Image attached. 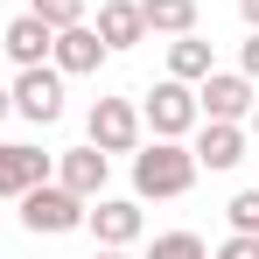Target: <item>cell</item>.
I'll return each instance as SVG.
<instances>
[{"label":"cell","mask_w":259,"mask_h":259,"mask_svg":"<svg viewBox=\"0 0 259 259\" xmlns=\"http://www.w3.org/2000/svg\"><path fill=\"white\" fill-rule=\"evenodd\" d=\"M140 126H154V140H182V133L196 126V91L182 84V77H161V84L147 91V105H140Z\"/></svg>","instance_id":"cell-3"},{"label":"cell","mask_w":259,"mask_h":259,"mask_svg":"<svg viewBox=\"0 0 259 259\" xmlns=\"http://www.w3.org/2000/svg\"><path fill=\"white\" fill-rule=\"evenodd\" d=\"M238 63H245V77H259V28H252V42H245V56H238Z\"/></svg>","instance_id":"cell-20"},{"label":"cell","mask_w":259,"mask_h":259,"mask_svg":"<svg viewBox=\"0 0 259 259\" xmlns=\"http://www.w3.org/2000/svg\"><path fill=\"white\" fill-rule=\"evenodd\" d=\"M245 119H252V133H259V98H252V112H245Z\"/></svg>","instance_id":"cell-24"},{"label":"cell","mask_w":259,"mask_h":259,"mask_svg":"<svg viewBox=\"0 0 259 259\" xmlns=\"http://www.w3.org/2000/svg\"><path fill=\"white\" fill-rule=\"evenodd\" d=\"M189 154H196V168H238V161H245V126H238V119H210V126L196 133Z\"/></svg>","instance_id":"cell-9"},{"label":"cell","mask_w":259,"mask_h":259,"mask_svg":"<svg viewBox=\"0 0 259 259\" xmlns=\"http://www.w3.org/2000/svg\"><path fill=\"white\" fill-rule=\"evenodd\" d=\"M49 42H56V28H49V21H35V14H14V21L0 28V49H7L21 70H28V63H42Z\"/></svg>","instance_id":"cell-12"},{"label":"cell","mask_w":259,"mask_h":259,"mask_svg":"<svg viewBox=\"0 0 259 259\" xmlns=\"http://www.w3.org/2000/svg\"><path fill=\"white\" fill-rule=\"evenodd\" d=\"M84 224L98 231V245H133L140 238V203L133 196H98V210H84Z\"/></svg>","instance_id":"cell-10"},{"label":"cell","mask_w":259,"mask_h":259,"mask_svg":"<svg viewBox=\"0 0 259 259\" xmlns=\"http://www.w3.org/2000/svg\"><path fill=\"white\" fill-rule=\"evenodd\" d=\"M217 63H210V42L189 28V35H175L168 42V77H182V84H196V77H210Z\"/></svg>","instance_id":"cell-14"},{"label":"cell","mask_w":259,"mask_h":259,"mask_svg":"<svg viewBox=\"0 0 259 259\" xmlns=\"http://www.w3.org/2000/svg\"><path fill=\"white\" fill-rule=\"evenodd\" d=\"M140 21L154 35H189L196 28V0H140Z\"/></svg>","instance_id":"cell-15"},{"label":"cell","mask_w":259,"mask_h":259,"mask_svg":"<svg viewBox=\"0 0 259 259\" xmlns=\"http://www.w3.org/2000/svg\"><path fill=\"white\" fill-rule=\"evenodd\" d=\"M28 14L49 28H70V21H84V0H28Z\"/></svg>","instance_id":"cell-18"},{"label":"cell","mask_w":259,"mask_h":259,"mask_svg":"<svg viewBox=\"0 0 259 259\" xmlns=\"http://www.w3.org/2000/svg\"><path fill=\"white\" fill-rule=\"evenodd\" d=\"M7 112H14V91H7V84H0V119H7Z\"/></svg>","instance_id":"cell-22"},{"label":"cell","mask_w":259,"mask_h":259,"mask_svg":"<svg viewBox=\"0 0 259 259\" xmlns=\"http://www.w3.org/2000/svg\"><path fill=\"white\" fill-rule=\"evenodd\" d=\"M140 35H147L140 0H105V7H98V42H105V49H133Z\"/></svg>","instance_id":"cell-13"},{"label":"cell","mask_w":259,"mask_h":259,"mask_svg":"<svg viewBox=\"0 0 259 259\" xmlns=\"http://www.w3.org/2000/svg\"><path fill=\"white\" fill-rule=\"evenodd\" d=\"M14 203H21V224H28V231H49V238L84 224V196H77V189H63V182H35V189H28V196H14Z\"/></svg>","instance_id":"cell-2"},{"label":"cell","mask_w":259,"mask_h":259,"mask_svg":"<svg viewBox=\"0 0 259 259\" xmlns=\"http://www.w3.org/2000/svg\"><path fill=\"white\" fill-rule=\"evenodd\" d=\"M35 182H49V154H35L28 140H0V196H28Z\"/></svg>","instance_id":"cell-8"},{"label":"cell","mask_w":259,"mask_h":259,"mask_svg":"<svg viewBox=\"0 0 259 259\" xmlns=\"http://www.w3.org/2000/svg\"><path fill=\"white\" fill-rule=\"evenodd\" d=\"M49 56H56V70H63V77H91V70H98L112 49L98 42V28H91V21H70V28H56Z\"/></svg>","instance_id":"cell-7"},{"label":"cell","mask_w":259,"mask_h":259,"mask_svg":"<svg viewBox=\"0 0 259 259\" xmlns=\"http://www.w3.org/2000/svg\"><path fill=\"white\" fill-rule=\"evenodd\" d=\"M14 112L35 119V126L63 119V70H56V63H28V70L14 77Z\"/></svg>","instance_id":"cell-4"},{"label":"cell","mask_w":259,"mask_h":259,"mask_svg":"<svg viewBox=\"0 0 259 259\" xmlns=\"http://www.w3.org/2000/svg\"><path fill=\"white\" fill-rule=\"evenodd\" d=\"M196 112H203V119H245V112H252V77H245V70L196 77Z\"/></svg>","instance_id":"cell-6"},{"label":"cell","mask_w":259,"mask_h":259,"mask_svg":"<svg viewBox=\"0 0 259 259\" xmlns=\"http://www.w3.org/2000/svg\"><path fill=\"white\" fill-rule=\"evenodd\" d=\"M91 147L98 154H133L140 147V105L133 98H98L91 105Z\"/></svg>","instance_id":"cell-5"},{"label":"cell","mask_w":259,"mask_h":259,"mask_svg":"<svg viewBox=\"0 0 259 259\" xmlns=\"http://www.w3.org/2000/svg\"><path fill=\"white\" fill-rule=\"evenodd\" d=\"M217 259H259V238H245V231H231V238H224V252Z\"/></svg>","instance_id":"cell-19"},{"label":"cell","mask_w":259,"mask_h":259,"mask_svg":"<svg viewBox=\"0 0 259 259\" xmlns=\"http://www.w3.org/2000/svg\"><path fill=\"white\" fill-rule=\"evenodd\" d=\"M105 168H112V154H98V147H70L63 161H56V182L63 189H77V196H105Z\"/></svg>","instance_id":"cell-11"},{"label":"cell","mask_w":259,"mask_h":259,"mask_svg":"<svg viewBox=\"0 0 259 259\" xmlns=\"http://www.w3.org/2000/svg\"><path fill=\"white\" fill-rule=\"evenodd\" d=\"M189 182H196V154H189L182 140L133 147V189H140V196H182Z\"/></svg>","instance_id":"cell-1"},{"label":"cell","mask_w":259,"mask_h":259,"mask_svg":"<svg viewBox=\"0 0 259 259\" xmlns=\"http://www.w3.org/2000/svg\"><path fill=\"white\" fill-rule=\"evenodd\" d=\"M98 259H126V245H98Z\"/></svg>","instance_id":"cell-23"},{"label":"cell","mask_w":259,"mask_h":259,"mask_svg":"<svg viewBox=\"0 0 259 259\" xmlns=\"http://www.w3.org/2000/svg\"><path fill=\"white\" fill-rule=\"evenodd\" d=\"M238 14H245V21H252V28H259V0H238Z\"/></svg>","instance_id":"cell-21"},{"label":"cell","mask_w":259,"mask_h":259,"mask_svg":"<svg viewBox=\"0 0 259 259\" xmlns=\"http://www.w3.org/2000/svg\"><path fill=\"white\" fill-rule=\"evenodd\" d=\"M147 259H210V252H203V238H196V231H161Z\"/></svg>","instance_id":"cell-16"},{"label":"cell","mask_w":259,"mask_h":259,"mask_svg":"<svg viewBox=\"0 0 259 259\" xmlns=\"http://www.w3.org/2000/svg\"><path fill=\"white\" fill-rule=\"evenodd\" d=\"M224 217H231V231H245V238H259V189H238V196L224 203Z\"/></svg>","instance_id":"cell-17"}]
</instances>
